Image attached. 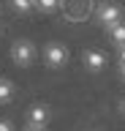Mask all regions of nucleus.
<instances>
[{"label":"nucleus","instance_id":"1","mask_svg":"<svg viewBox=\"0 0 125 131\" xmlns=\"http://www.w3.org/2000/svg\"><path fill=\"white\" fill-rule=\"evenodd\" d=\"M11 60L19 66V68H25V66H30L35 60V47L30 44L27 38H19L11 44Z\"/></svg>","mask_w":125,"mask_h":131},{"label":"nucleus","instance_id":"2","mask_svg":"<svg viewBox=\"0 0 125 131\" xmlns=\"http://www.w3.org/2000/svg\"><path fill=\"white\" fill-rule=\"evenodd\" d=\"M95 16H98V22L109 30V27H114V25L122 22V8L117 6V3H101L98 11H95Z\"/></svg>","mask_w":125,"mask_h":131},{"label":"nucleus","instance_id":"3","mask_svg":"<svg viewBox=\"0 0 125 131\" xmlns=\"http://www.w3.org/2000/svg\"><path fill=\"white\" fill-rule=\"evenodd\" d=\"M44 60H46V66L49 68H63V66L68 63V49L63 47V44H46V49H44Z\"/></svg>","mask_w":125,"mask_h":131},{"label":"nucleus","instance_id":"4","mask_svg":"<svg viewBox=\"0 0 125 131\" xmlns=\"http://www.w3.org/2000/svg\"><path fill=\"white\" fill-rule=\"evenodd\" d=\"M82 63H84V68H87L90 74H98V71L106 68V55L98 52V49H87V52L82 55Z\"/></svg>","mask_w":125,"mask_h":131},{"label":"nucleus","instance_id":"5","mask_svg":"<svg viewBox=\"0 0 125 131\" xmlns=\"http://www.w3.org/2000/svg\"><path fill=\"white\" fill-rule=\"evenodd\" d=\"M49 120V109L46 106H30V112H27V123L30 126H46Z\"/></svg>","mask_w":125,"mask_h":131},{"label":"nucleus","instance_id":"6","mask_svg":"<svg viewBox=\"0 0 125 131\" xmlns=\"http://www.w3.org/2000/svg\"><path fill=\"white\" fill-rule=\"evenodd\" d=\"M109 38L114 47H125V22L114 25V27H109Z\"/></svg>","mask_w":125,"mask_h":131},{"label":"nucleus","instance_id":"7","mask_svg":"<svg viewBox=\"0 0 125 131\" xmlns=\"http://www.w3.org/2000/svg\"><path fill=\"white\" fill-rule=\"evenodd\" d=\"M14 98V85L8 79H0V104H8Z\"/></svg>","mask_w":125,"mask_h":131},{"label":"nucleus","instance_id":"8","mask_svg":"<svg viewBox=\"0 0 125 131\" xmlns=\"http://www.w3.org/2000/svg\"><path fill=\"white\" fill-rule=\"evenodd\" d=\"M11 3H14V8H17L19 14H30L35 8V0H11Z\"/></svg>","mask_w":125,"mask_h":131},{"label":"nucleus","instance_id":"9","mask_svg":"<svg viewBox=\"0 0 125 131\" xmlns=\"http://www.w3.org/2000/svg\"><path fill=\"white\" fill-rule=\"evenodd\" d=\"M57 6H60V0H35V8H41L44 14H52Z\"/></svg>","mask_w":125,"mask_h":131},{"label":"nucleus","instance_id":"10","mask_svg":"<svg viewBox=\"0 0 125 131\" xmlns=\"http://www.w3.org/2000/svg\"><path fill=\"white\" fill-rule=\"evenodd\" d=\"M0 131H14V128H11L8 120H0Z\"/></svg>","mask_w":125,"mask_h":131},{"label":"nucleus","instance_id":"11","mask_svg":"<svg viewBox=\"0 0 125 131\" xmlns=\"http://www.w3.org/2000/svg\"><path fill=\"white\" fill-rule=\"evenodd\" d=\"M117 57H120V63H125V47H120V52H117Z\"/></svg>","mask_w":125,"mask_h":131},{"label":"nucleus","instance_id":"12","mask_svg":"<svg viewBox=\"0 0 125 131\" xmlns=\"http://www.w3.org/2000/svg\"><path fill=\"white\" fill-rule=\"evenodd\" d=\"M25 131H46V128H44V126H27Z\"/></svg>","mask_w":125,"mask_h":131},{"label":"nucleus","instance_id":"13","mask_svg":"<svg viewBox=\"0 0 125 131\" xmlns=\"http://www.w3.org/2000/svg\"><path fill=\"white\" fill-rule=\"evenodd\" d=\"M120 79L125 82V63H120Z\"/></svg>","mask_w":125,"mask_h":131},{"label":"nucleus","instance_id":"14","mask_svg":"<svg viewBox=\"0 0 125 131\" xmlns=\"http://www.w3.org/2000/svg\"><path fill=\"white\" fill-rule=\"evenodd\" d=\"M120 112L125 115V98H122V101H120Z\"/></svg>","mask_w":125,"mask_h":131}]
</instances>
